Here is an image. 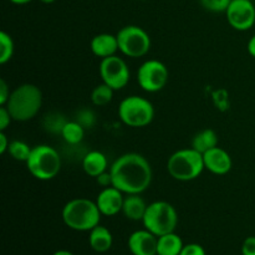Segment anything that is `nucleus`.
<instances>
[{
    "mask_svg": "<svg viewBox=\"0 0 255 255\" xmlns=\"http://www.w3.org/2000/svg\"><path fill=\"white\" fill-rule=\"evenodd\" d=\"M112 186L126 194H141L152 182V167L139 153L120 156L110 168Z\"/></svg>",
    "mask_w": 255,
    "mask_h": 255,
    "instance_id": "obj_1",
    "label": "nucleus"
},
{
    "mask_svg": "<svg viewBox=\"0 0 255 255\" xmlns=\"http://www.w3.org/2000/svg\"><path fill=\"white\" fill-rule=\"evenodd\" d=\"M42 105V94L36 85L24 84L12 90L5 107L12 120L29 121L39 114Z\"/></svg>",
    "mask_w": 255,
    "mask_h": 255,
    "instance_id": "obj_2",
    "label": "nucleus"
},
{
    "mask_svg": "<svg viewBox=\"0 0 255 255\" xmlns=\"http://www.w3.org/2000/svg\"><path fill=\"white\" fill-rule=\"evenodd\" d=\"M101 212L96 202L87 198H75L67 202L61 212L64 223L77 232H90L100 224Z\"/></svg>",
    "mask_w": 255,
    "mask_h": 255,
    "instance_id": "obj_3",
    "label": "nucleus"
},
{
    "mask_svg": "<svg viewBox=\"0 0 255 255\" xmlns=\"http://www.w3.org/2000/svg\"><path fill=\"white\" fill-rule=\"evenodd\" d=\"M204 169L203 154L192 147L174 152L167 162V171L177 181H193Z\"/></svg>",
    "mask_w": 255,
    "mask_h": 255,
    "instance_id": "obj_4",
    "label": "nucleus"
},
{
    "mask_svg": "<svg viewBox=\"0 0 255 255\" xmlns=\"http://www.w3.org/2000/svg\"><path fill=\"white\" fill-rule=\"evenodd\" d=\"M27 171L36 179L50 181L59 174L61 169V157L49 144H37L32 147L27 161Z\"/></svg>",
    "mask_w": 255,
    "mask_h": 255,
    "instance_id": "obj_5",
    "label": "nucleus"
},
{
    "mask_svg": "<svg viewBox=\"0 0 255 255\" xmlns=\"http://www.w3.org/2000/svg\"><path fill=\"white\" fill-rule=\"evenodd\" d=\"M142 223L147 231L153 233L156 237H161L176 231L178 214L171 203L157 201L147 207Z\"/></svg>",
    "mask_w": 255,
    "mask_h": 255,
    "instance_id": "obj_6",
    "label": "nucleus"
},
{
    "mask_svg": "<svg viewBox=\"0 0 255 255\" xmlns=\"http://www.w3.org/2000/svg\"><path fill=\"white\" fill-rule=\"evenodd\" d=\"M119 117L126 126L138 128L153 121L154 109L152 102L141 96H128L119 106Z\"/></svg>",
    "mask_w": 255,
    "mask_h": 255,
    "instance_id": "obj_7",
    "label": "nucleus"
},
{
    "mask_svg": "<svg viewBox=\"0 0 255 255\" xmlns=\"http://www.w3.org/2000/svg\"><path fill=\"white\" fill-rule=\"evenodd\" d=\"M119 50L128 57H142L151 49V37L137 25H127L117 32Z\"/></svg>",
    "mask_w": 255,
    "mask_h": 255,
    "instance_id": "obj_8",
    "label": "nucleus"
},
{
    "mask_svg": "<svg viewBox=\"0 0 255 255\" xmlns=\"http://www.w3.org/2000/svg\"><path fill=\"white\" fill-rule=\"evenodd\" d=\"M168 77V69L158 60H147L137 71V81L146 92L161 91L166 86Z\"/></svg>",
    "mask_w": 255,
    "mask_h": 255,
    "instance_id": "obj_9",
    "label": "nucleus"
},
{
    "mask_svg": "<svg viewBox=\"0 0 255 255\" xmlns=\"http://www.w3.org/2000/svg\"><path fill=\"white\" fill-rule=\"evenodd\" d=\"M100 75H101L102 82L109 85L114 91L126 87L129 81L128 66L124 59L116 55L101 60Z\"/></svg>",
    "mask_w": 255,
    "mask_h": 255,
    "instance_id": "obj_10",
    "label": "nucleus"
},
{
    "mask_svg": "<svg viewBox=\"0 0 255 255\" xmlns=\"http://www.w3.org/2000/svg\"><path fill=\"white\" fill-rule=\"evenodd\" d=\"M226 15L229 25L238 31H247L255 24V6L251 0H232Z\"/></svg>",
    "mask_w": 255,
    "mask_h": 255,
    "instance_id": "obj_11",
    "label": "nucleus"
},
{
    "mask_svg": "<svg viewBox=\"0 0 255 255\" xmlns=\"http://www.w3.org/2000/svg\"><path fill=\"white\" fill-rule=\"evenodd\" d=\"M125 197L120 189L114 186L106 187L99 193L96 198V204L102 216L114 217L122 212Z\"/></svg>",
    "mask_w": 255,
    "mask_h": 255,
    "instance_id": "obj_12",
    "label": "nucleus"
},
{
    "mask_svg": "<svg viewBox=\"0 0 255 255\" xmlns=\"http://www.w3.org/2000/svg\"><path fill=\"white\" fill-rule=\"evenodd\" d=\"M158 237L146 228L136 231L129 236L127 246L132 255H157Z\"/></svg>",
    "mask_w": 255,
    "mask_h": 255,
    "instance_id": "obj_13",
    "label": "nucleus"
},
{
    "mask_svg": "<svg viewBox=\"0 0 255 255\" xmlns=\"http://www.w3.org/2000/svg\"><path fill=\"white\" fill-rule=\"evenodd\" d=\"M203 161L206 169L217 176H223L228 173L233 164L231 154L218 146L203 153Z\"/></svg>",
    "mask_w": 255,
    "mask_h": 255,
    "instance_id": "obj_14",
    "label": "nucleus"
},
{
    "mask_svg": "<svg viewBox=\"0 0 255 255\" xmlns=\"http://www.w3.org/2000/svg\"><path fill=\"white\" fill-rule=\"evenodd\" d=\"M91 51L95 56L100 57V59H105V57L114 56L116 51L119 50V41H117L116 35L112 34H99L96 36L92 37L91 44Z\"/></svg>",
    "mask_w": 255,
    "mask_h": 255,
    "instance_id": "obj_15",
    "label": "nucleus"
},
{
    "mask_svg": "<svg viewBox=\"0 0 255 255\" xmlns=\"http://www.w3.org/2000/svg\"><path fill=\"white\" fill-rule=\"evenodd\" d=\"M107 166L109 162L106 156L100 151H90L82 157V168L90 177H99L100 174L106 172Z\"/></svg>",
    "mask_w": 255,
    "mask_h": 255,
    "instance_id": "obj_16",
    "label": "nucleus"
},
{
    "mask_svg": "<svg viewBox=\"0 0 255 255\" xmlns=\"http://www.w3.org/2000/svg\"><path fill=\"white\" fill-rule=\"evenodd\" d=\"M89 244L92 251L97 252V253H106L114 244V237H112L110 229L99 224L90 231Z\"/></svg>",
    "mask_w": 255,
    "mask_h": 255,
    "instance_id": "obj_17",
    "label": "nucleus"
},
{
    "mask_svg": "<svg viewBox=\"0 0 255 255\" xmlns=\"http://www.w3.org/2000/svg\"><path fill=\"white\" fill-rule=\"evenodd\" d=\"M147 204L139 194H127L125 197L122 213L131 221H142L147 211Z\"/></svg>",
    "mask_w": 255,
    "mask_h": 255,
    "instance_id": "obj_18",
    "label": "nucleus"
},
{
    "mask_svg": "<svg viewBox=\"0 0 255 255\" xmlns=\"http://www.w3.org/2000/svg\"><path fill=\"white\" fill-rule=\"evenodd\" d=\"M184 244L181 237L174 232L158 237L157 255H179Z\"/></svg>",
    "mask_w": 255,
    "mask_h": 255,
    "instance_id": "obj_19",
    "label": "nucleus"
},
{
    "mask_svg": "<svg viewBox=\"0 0 255 255\" xmlns=\"http://www.w3.org/2000/svg\"><path fill=\"white\" fill-rule=\"evenodd\" d=\"M217 146H218V136L211 128L202 129L192 139V148L201 152L202 154Z\"/></svg>",
    "mask_w": 255,
    "mask_h": 255,
    "instance_id": "obj_20",
    "label": "nucleus"
},
{
    "mask_svg": "<svg viewBox=\"0 0 255 255\" xmlns=\"http://www.w3.org/2000/svg\"><path fill=\"white\" fill-rule=\"evenodd\" d=\"M85 131L86 129L75 120L74 121H67L61 132V137L67 144H80L84 139Z\"/></svg>",
    "mask_w": 255,
    "mask_h": 255,
    "instance_id": "obj_21",
    "label": "nucleus"
},
{
    "mask_svg": "<svg viewBox=\"0 0 255 255\" xmlns=\"http://www.w3.org/2000/svg\"><path fill=\"white\" fill-rule=\"evenodd\" d=\"M67 120L65 116L59 112H51V114L46 115L44 119V128L47 132L52 134H61L62 129H64L65 125H66Z\"/></svg>",
    "mask_w": 255,
    "mask_h": 255,
    "instance_id": "obj_22",
    "label": "nucleus"
},
{
    "mask_svg": "<svg viewBox=\"0 0 255 255\" xmlns=\"http://www.w3.org/2000/svg\"><path fill=\"white\" fill-rule=\"evenodd\" d=\"M114 90L109 86V85L104 84L95 87L91 92V101L95 106H106L110 104L114 97Z\"/></svg>",
    "mask_w": 255,
    "mask_h": 255,
    "instance_id": "obj_23",
    "label": "nucleus"
},
{
    "mask_svg": "<svg viewBox=\"0 0 255 255\" xmlns=\"http://www.w3.org/2000/svg\"><path fill=\"white\" fill-rule=\"evenodd\" d=\"M31 148L32 147H30L29 144L25 143V142L19 141V139H14V141H10L7 152H9L10 156L14 159H16V161L26 162L30 156V152H31Z\"/></svg>",
    "mask_w": 255,
    "mask_h": 255,
    "instance_id": "obj_24",
    "label": "nucleus"
},
{
    "mask_svg": "<svg viewBox=\"0 0 255 255\" xmlns=\"http://www.w3.org/2000/svg\"><path fill=\"white\" fill-rule=\"evenodd\" d=\"M14 55V41L5 31L0 32V64H6Z\"/></svg>",
    "mask_w": 255,
    "mask_h": 255,
    "instance_id": "obj_25",
    "label": "nucleus"
},
{
    "mask_svg": "<svg viewBox=\"0 0 255 255\" xmlns=\"http://www.w3.org/2000/svg\"><path fill=\"white\" fill-rule=\"evenodd\" d=\"M75 121L79 122L85 129L92 128L96 125V115L92 110L81 109L75 115Z\"/></svg>",
    "mask_w": 255,
    "mask_h": 255,
    "instance_id": "obj_26",
    "label": "nucleus"
},
{
    "mask_svg": "<svg viewBox=\"0 0 255 255\" xmlns=\"http://www.w3.org/2000/svg\"><path fill=\"white\" fill-rule=\"evenodd\" d=\"M204 9L213 12H226L232 0H199Z\"/></svg>",
    "mask_w": 255,
    "mask_h": 255,
    "instance_id": "obj_27",
    "label": "nucleus"
},
{
    "mask_svg": "<svg viewBox=\"0 0 255 255\" xmlns=\"http://www.w3.org/2000/svg\"><path fill=\"white\" fill-rule=\"evenodd\" d=\"M179 255H207V254L202 246H199V244L197 243H189L183 247V249H182L181 254Z\"/></svg>",
    "mask_w": 255,
    "mask_h": 255,
    "instance_id": "obj_28",
    "label": "nucleus"
},
{
    "mask_svg": "<svg viewBox=\"0 0 255 255\" xmlns=\"http://www.w3.org/2000/svg\"><path fill=\"white\" fill-rule=\"evenodd\" d=\"M12 117L5 106L0 107V131H5L11 122Z\"/></svg>",
    "mask_w": 255,
    "mask_h": 255,
    "instance_id": "obj_29",
    "label": "nucleus"
},
{
    "mask_svg": "<svg viewBox=\"0 0 255 255\" xmlns=\"http://www.w3.org/2000/svg\"><path fill=\"white\" fill-rule=\"evenodd\" d=\"M242 255H255V237H248L243 242Z\"/></svg>",
    "mask_w": 255,
    "mask_h": 255,
    "instance_id": "obj_30",
    "label": "nucleus"
},
{
    "mask_svg": "<svg viewBox=\"0 0 255 255\" xmlns=\"http://www.w3.org/2000/svg\"><path fill=\"white\" fill-rule=\"evenodd\" d=\"M10 94H11V91L9 90V86H7V84L5 82L4 79L0 80V105L1 106H5L7 102V100H9L10 97Z\"/></svg>",
    "mask_w": 255,
    "mask_h": 255,
    "instance_id": "obj_31",
    "label": "nucleus"
},
{
    "mask_svg": "<svg viewBox=\"0 0 255 255\" xmlns=\"http://www.w3.org/2000/svg\"><path fill=\"white\" fill-rule=\"evenodd\" d=\"M96 181L100 186H102L104 188L106 187H111L112 186V177L110 172H104V173L100 174L99 177H96Z\"/></svg>",
    "mask_w": 255,
    "mask_h": 255,
    "instance_id": "obj_32",
    "label": "nucleus"
},
{
    "mask_svg": "<svg viewBox=\"0 0 255 255\" xmlns=\"http://www.w3.org/2000/svg\"><path fill=\"white\" fill-rule=\"evenodd\" d=\"M10 141L7 139V136L4 131H0V153L4 154L9 149Z\"/></svg>",
    "mask_w": 255,
    "mask_h": 255,
    "instance_id": "obj_33",
    "label": "nucleus"
},
{
    "mask_svg": "<svg viewBox=\"0 0 255 255\" xmlns=\"http://www.w3.org/2000/svg\"><path fill=\"white\" fill-rule=\"evenodd\" d=\"M248 51L252 56L255 57V35H253L248 41Z\"/></svg>",
    "mask_w": 255,
    "mask_h": 255,
    "instance_id": "obj_34",
    "label": "nucleus"
},
{
    "mask_svg": "<svg viewBox=\"0 0 255 255\" xmlns=\"http://www.w3.org/2000/svg\"><path fill=\"white\" fill-rule=\"evenodd\" d=\"M10 1H11L12 4H16V5H25V4H29V2L32 1V0H10Z\"/></svg>",
    "mask_w": 255,
    "mask_h": 255,
    "instance_id": "obj_35",
    "label": "nucleus"
},
{
    "mask_svg": "<svg viewBox=\"0 0 255 255\" xmlns=\"http://www.w3.org/2000/svg\"><path fill=\"white\" fill-rule=\"evenodd\" d=\"M52 255H74V254H72L71 252L65 251V249H61V251H56Z\"/></svg>",
    "mask_w": 255,
    "mask_h": 255,
    "instance_id": "obj_36",
    "label": "nucleus"
},
{
    "mask_svg": "<svg viewBox=\"0 0 255 255\" xmlns=\"http://www.w3.org/2000/svg\"><path fill=\"white\" fill-rule=\"evenodd\" d=\"M41 2H44V4H52V2L55 1V0H40Z\"/></svg>",
    "mask_w": 255,
    "mask_h": 255,
    "instance_id": "obj_37",
    "label": "nucleus"
}]
</instances>
